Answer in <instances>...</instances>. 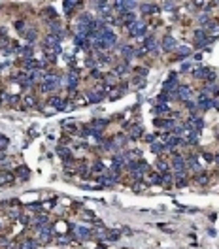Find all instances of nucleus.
<instances>
[{"mask_svg":"<svg viewBox=\"0 0 219 249\" xmlns=\"http://www.w3.org/2000/svg\"><path fill=\"white\" fill-rule=\"evenodd\" d=\"M59 81H61V77H59V76H55V74H49V76L45 77L44 85H42V91H44V92H47V91H53V89L59 85Z\"/></svg>","mask_w":219,"mask_h":249,"instance_id":"f257e3e1","label":"nucleus"},{"mask_svg":"<svg viewBox=\"0 0 219 249\" xmlns=\"http://www.w3.org/2000/svg\"><path fill=\"white\" fill-rule=\"evenodd\" d=\"M129 32L130 36H144L145 34V25L142 21H134L132 25H129Z\"/></svg>","mask_w":219,"mask_h":249,"instance_id":"f03ea898","label":"nucleus"},{"mask_svg":"<svg viewBox=\"0 0 219 249\" xmlns=\"http://www.w3.org/2000/svg\"><path fill=\"white\" fill-rule=\"evenodd\" d=\"M195 40H196V42H195L196 47H204L206 44H210V42H211V38H208L204 30H196V32H195Z\"/></svg>","mask_w":219,"mask_h":249,"instance_id":"7ed1b4c3","label":"nucleus"},{"mask_svg":"<svg viewBox=\"0 0 219 249\" xmlns=\"http://www.w3.org/2000/svg\"><path fill=\"white\" fill-rule=\"evenodd\" d=\"M77 81H80V76H77V72L76 70H72V72H68V76H66V83H68V89H76V85H77Z\"/></svg>","mask_w":219,"mask_h":249,"instance_id":"20e7f679","label":"nucleus"},{"mask_svg":"<svg viewBox=\"0 0 219 249\" xmlns=\"http://www.w3.org/2000/svg\"><path fill=\"white\" fill-rule=\"evenodd\" d=\"M49 102H51L57 110H70L72 106H70L66 100H62V98H57V96H53V98H49Z\"/></svg>","mask_w":219,"mask_h":249,"instance_id":"39448f33","label":"nucleus"},{"mask_svg":"<svg viewBox=\"0 0 219 249\" xmlns=\"http://www.w3.org/2000/svg\"><path fill=\"white\" fill-rule=\"evenodd\" d=\"M172 166H174V170H176V174H183V170H185V160H183L181 157H176L174 160H172Z\"/></svg>","mask_w":219,"mask_h":249,"instance_id":"423d86ee","label":"nucleus"},{"mask_svg":"<svg viewBox=\"0 0 219 249\" xmlns=\"http://www.w3.org/2000/svg\"><path fill=\"white\" fill-rule=\"evenodd\" d=\"M162 49H164V51H172V49H176V40L172 36H166L164 40H162Z\"/></svg>","mask_w":219,"mask_h":249,"instance_id":"0eeeda50","label":"nucleus"},{"mask_svg":"<svg viewBox=\"0 0 219 249\" xmlns=\"http://www.w3.org/2000/svg\"><path fill=\"white\" fill-rule=\"evenodd\" d=\"M208 72H210V68H204V66H200V68H195L193 76L196 77V79H206V77H208Z\"/></svg>","mask_w":219,"mask_h":249,"instance_id":"6e6552de","label":"nucleus"},{"mask_svg":"<svg viewBox=\"0 0 219 249\" xmlns=\"http://www.w3.org/2000/svg\"><path fill=\"white\" fill-rule=\"evenodd\" d=\"M91 236V230L85 229V226H77L76 229V238H80V240H87Z\"/></svg>","mask_w":219,"mask_h":249,"instance_id":"1a4fd4ad","label":"nucleus"},{"mask_svg":"<svg viewBox=\"0 0 219 249\" xmlns=\"http://www.w3.org/2000/svg\"><path fill=\"white\" fill-rule=\"evenodd\" d=\"M98 181H100L102 185H114L117 181V176L110 174V176H98Z\"/></svg>","mask_w":219,"mask_h":249,"instance_id":"9d476101","label":"nucleus"},{"mask_svg":"<svg viewBox=\"0 0 219 249\" xmlns=\"http://www.w3.org/2000/svg\"><path fill=\"white\" fill-rule=\"evenodd\" d=\"M172 125H174V123H172L170 119H168V121H164V119H155V126H159V129H170Z\"/></svg>","mask_w":219,"mask_h":249,"instance_id":"9b49d317","label":"nucleus"},{"mask_svg":"<svg viewBox=\"0 0 219 249\" xmlns=\"http://www.w3.org/2000/svg\"><path fill=\"white\" fill-rule=\"evenodd\" d=\"M140 8H142L144 13H157V11H159V8H157L155 4H142Z\"/></svg>","mask_w":219,"mask_h":249,"instance_id":"f8f14e48","label":"nucleus"},{"mask_svg":"<svg viewBox=\"0 0 219 249\" xmlns=\"http://www.w3.org/2000/svg\"><path fill=\"white\" fill-rule=\"evenodd\" d=\"M57 153H59V157H61L62 160L72 159V155H70V149H66V147H59V149H57Z\"/></svg>","mask_w":219,"mask_h":249,"instance_id":"ddd939ff","label":"nucleus"},{"mask_svg":"<svg viewBox=\"0 0 219 249\" xmlns=\"http://www.w3.org/2000/svg\"><path fill=\"white\" fill-rule=\"evenodd\" d=\"M123 55H125V59L129 61V59H132V57H136V51H134L130 45H125L123 47Z\"/></svg>","mask_w":219,"mask_h":249,"instance_id":"4468645a","label":"nucleus"},{"mask_svg":"<svg viewBox=\"0 0 219 249\" xmlns=\"http://www.w3.org/2000/svg\"><path fill=\"white\" fill-rule=\"evenodd\" d=\"M106 125H108V121H104V119H96V121H93V129H96V130H102Z\"/></svg>","mask_w":219,"mask_h":249,"instance_id":"2eb2a0df","label":"nucleus"},{"mask_svg":"<svg viewBox=\"0 0 219 249\" xmlns=\"http://www.w3.org/2000/svg\"><path fill=\"white\" fill-rule=\"evenodd\" d=\"M10 181H13V176H11V174H8V172L0 174V185H2V183H10Z\"/></svg>","mask_w":219,"mask_h":249,"instance_id":"dca6fc26","label":"nucleus"},{"mask_svg":"<svg viewBox=\"0 0 219 249\" xmlns=\"http://www.w3.org/2000/svg\"><path fill=\"white\" fill-rule=\"evenodd\" d=\"M185 164H187L189 168H193V170H200V166H199V162H196L195 157H191L189 160H185Z\"/></svg>","mask_w":219,"mask_h":249,"instance_id":"f3484780","label":"nucleus"},{"mask_svg":"<svg viewBox=\"0 0 219 249\" xmlns=\"http://www.w3.org/2000/svg\"><path fill=\"white\" fill-rule=\"evenodd\" d=\"M102 96H104V95H100V92H89V100H91V102H100Z\"/></svg>","mask_w":219,"mask_h":249,"instance_id":"a211bd4d","label":"nucleus"},{"mask_svg":"<svg viewBox=\"0 0 219 249\" xmlns=\"http://www.w3.org/2000/svg\"><path fill=\"white\" fill-rule=\"evenodd\" d=\"M62 6H64V11L70 13V11H72V8H76V6H80V4H77V2H72V0H68V2H64Z\"/></svg>","mask_w":219,"mask_h":249,"instance_id":"6ab92c4d","label":"nucleus"},{"mask_svg":"<svg viewBox=\"0 0 219 249\" xmlns=\"http://www.w3.org/2000/svg\"><path fill=\"white\" fill-rule=\"evenodd\" d=\"M36 247V241H32V240H27L21 244V249H34Z\"/></svg>","mask_w":219,"mask_h":249,"instance_id":"aec40b11","label":"nucleus"},{"mask_svg":"<svg viewBox=\"0 0 219 249\" xmlns=\"http://www.w3.org/2000/svg\"><path fill=\"white\" fill-rule=\"evenodd\" d=\"M155 113H168V106L166 104H157L155 106Z\"/></svg>","mask_w":219,"mask_h":249,"instance_id":"412c9836","label":"nucleus"},{"mask_svg":"<svg viewBox=\"0 0 219 249\" xmlns=\"http://www.w3.org/2000/svg\"><path fill=\"white\" fill-rule=\"evenodd\" d=\"M208 28H210V34H211V36H219V26H217V25L208 23Z\"/></svg>","mask_w":219,"mask_h":249,"instance_id":"4be33fe9","label":"nucleus"},{"mask_svg":"<svg viewBox=\"0 0 219 249\" xmlns=\"http://www.w3.org/2000/svg\"><path fill=\"white\" fill-rule=\"evenodd\" d=\"M17 174H21V177H23V179H29V176H30V172H29V170H27L25 166L17 168Z\"/></svg>","mask_w":219,"mask_h":249,"instance_id":"5701e85b","label":"nucleus"},{"mask_svg":"<svg viewBox=\"0 0 219 249\" xmlns=\"http://www.w3.org/2000/svg\"><path fill=\"white\" fill-rule=\"evenodd\" d=\"M130 136H132V138H138V136H142V126H132V130H130Z\"/></svg>","mask_w":219,"mask_h":249,"instance_id":"b1692460","label":"nucleus"},{"mask_svg":"<svg viewBox=\"0 0 219 249\" xmlns=\"http://www.w3.org/2000/svg\"><path fill=\"white\" fill-rule=\"evenodd\" d=\"M125 72H127V62H125V64H119V66L114 70L115 76H121V74H125Z\"/></svg>","mask_w":219,"mask_h":249,"instance_id":"393cba45","label":"nucleus"},{"mask_svg":"<svg viewBox=\"0 0 219 249\" xmlns=\"http://www.w3.org/2000/svg\"><path fill=\"white\" fill-rule=\"evenodd\" d=\"M178 53H180V57H189V55H191V49H189V47H178Z\"/></svg>","mask_w":219,"mask_h":249,"instance_id":"a878e982","label":"nucleus"},{"mask_svg":"<svg viewBox=\"0 0 219 249\" xmlns=\"http://www.w3.org/2000/svg\"><path fill=\"white\" fill-rule=\"evenodd\" d=\"M149 181H151V183H162V176H161V174H151Z\"/></svg>","mask_w":219,"mask_h":249,"instance_id":"bb28decb","label":"nucleus"},{"mask_svg":"<svg viewBox=\"0 0 219 249\" xmlns=\"http://www.w3.org/2000/svg\"><path fill=\"white\" fill-rule=\"evenodd\" d=\"M93 172H104V164L100 160H96L95 164H93Z\"/></svg>","mask_w":219,"mask_h":249,"instance_id":"cd10ccee","label":"nucleus"},{"mask_svg":"<svg viewBox=\"0 0 219 249\" xmlns=\"http://www.w3.org/2000/svg\"><path fill=\"white\" fill-rule=\"evenodd\" d=\"M8 144H10V140L0 134V149H6V147H8Z\"/></svg>","mask_w":219,"mask_h":249,"instance_id":"c85d7f7f","label":"nucleus"},{"mask_svg":"<svg viewBox=\"0 0 219 249\" xmlns=\"http://www.w3.org/2000/svg\"><path fill=\"white\" fill-rule=\"evenodd\" d=\"M162 149H164V147H162V144H155V142L151 144V151H153V153H161Z\"/></svg>","mask_w":219,"mask_h":249,"instance_id":"c756f323","label":"nucleus"},{"mask_svg":"<svg viewBox=\"0 0 219 249\" xmlns=\"http://www.w3.org/2000/svg\"><path fill=\"white\" fill-rule=\"evenodd\" d=\"M162 183H164V185H166V187H170V185H172V176H170V174H168V172L164 174V177H162Z\"/></svg>","mask_w":219,"mask_h":249,"instance_id":"7c9ffc66","label":"nucleus"},{"mask_svg":"<svg viewBox=\"0 0 219 249\" xmlns=\"http://www.w3.org/2000/svg\"><path fill=\"white\" fill-rule=\"evenodd\" d=\"M196 183H208V176L206 174H199V176H196Z\"/></svg>","mask_w":219,"mask_h":249,"instance_id":"2f4dec72","label":"nucleus"},{"mask_svg":"<svg viewBox=\"0 0 219 249\" xmlns=\"http://www.w3.org/2000/svg\"><path fill=\"white\" fill-rule=\"evenodd\" d=\"M106 238H108V241H115V240H119V232H115V230H114V232H110Z\"/></svg>","mask_w":219,"mask_h":249,"instance_id":"473e14b6","label":"nucleus"},{"mask_svg":"<svg viewBox=\"0 0 219 249\" xmlns=\"http://www.w3.org/2000/svg\"><path fill=\"white\" fill-rule=\"evenodd\" d=\"M45 17H51V19H55V10L51 8V6H49V8H45Z\"/></svg>","mask_w":219,"mask_h":249,"instance_id":"72a5a7b5","label":"nucleus"},{"mask_svg":"<svg viewBox=\"0 0 219 249\" xmlns=\"http://www.w3.org/2000/svg\"><path fill=\"white\" fill-rule=\"evenodd\" d=\"M157 168L161 170V172H166V170H168V164H166L164 160H159V164H157Z\"/></svg>","mask_w":219,"mask_h":249,"instance_id":"f704fd0d","label":"nucleus"},{"mask_svg":"<svg viewBox=\"0 0 219 249\" xmlns=\"http://www.w3.org/2000/svg\"><path fill=\"white\" fill-rule=\"evenodd\" d=\"M15 28H17L19 32H25V21H17V23H15Z\"/></svg>","mask_w":219,"mask_h":249,"instance_id":"c9c22d12","label":"nucleus"},{"mask_svg":"<svg viewBox=\"0 0 219 249\" xmlns=\"http://www.w3.org/2000/svg\"><path fill=\"white\" fill-rule=\"evenodd\" d=\"M29 210H30V211H40V210H42V204H29Z\"/></svg>","mask_w":219,"mask_h":249,"instance_id":"e433bc0d","label":"nucleus"},{"mask_svg":"<svg viewBox=\"0 0 219 249\" xmlns=\"http://www.w3.org/2000/svg\"><path fill=\"white\" fill-rule=\"evenodd\" d=\"M27 36H29V42H34V38H36V30H29Z\"/></svg>","mask_w":219,"mask_h":249,"instance_id":"4c0bfd02","label":"nucleus"},{"mask_svg":"<svg viewBox=\"0 0 219 249\" xmlns=\"http://www.w3.org/2000/svg\"><path fill=\"white\" fill-rule=\"evenodd\" d=\"M136 72H138V74H142V76H145V74H147V70H145V68H136Z\"/></svg>","mask_w":219,"mask_h":249,"instance_id":"58836bf2","label":"nucleus"},{"mask_svg":"<svg viewBox=\"0 0 219 249\" xmlns=\"http://www.w3.org/2000/svg\"><path fill=\"white\" fill-rule=\"evenodd\" d=\"M25 100H27V104H29V106H32V104H34V98H32V96H27Z\"/></svg>","mask_w":219,"mask_h":249,"instance_id":"ea45409f","label":"nucleus"},{"mask_svg":"<svg viewBox=\"0 0 219 249\" xmlns=\"http://www.w3.org/2000/svg\"><path fill=\"white\" fill-rule=\"evenodd\" d=\"M91 76H93V77H102V74L96 72V70H93V72H91Z\"/></svg>","mask_w":219,"mask_h":249,"instance_id":"a19ab883","label":"nucleus"},{"mask_svg":"<svg viewBox=\"0 0 219 249\" xmlns=\"http://www.w3.org/2000/svg\"><path fill=\"white\" fill-rule=\"evenodd\" d=\"M142 189H144V185H134V191H136V193H140Z\"/></svg>","mask_w":219,"mask_h":249,"instance_id":"79ce46f5","label":"nucleus"},{"mask_svg":"<svg viewBox=\"0 0 219 249\" xmlns=\"http://www.w3.org/2000/svg\"><path fill=\"white\" fill-rule=\"evenodd\" d=\"M214 162H217V164H219V155H217V157L214 159Z\"/></svg>","mask_w":219,"mask_h":249,"instance_id":"37998d69","label":"nucleus"}]
</instances>
